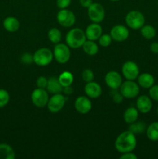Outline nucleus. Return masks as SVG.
I'll use <instances>...</instances> for the list:
<instances>
[{
    "mask_svg": "<svg viewBox=\"0 0 158 159\" xmlns=\"http://www.w3.org/2000/svg\"><path fill=\"white\" fill-rule=\"evenodd\" d=\"M136 144L137 141L136 135L129 130L121 133L115 141V148L122 154L133 152L136 148Z\"/></svg>",
    "mask_w": 158,
    "mask_h": 159,
    "instance_id": "nucleus-1",
    "label": "nucleus"
},
{
    "mask_svg": "<svg viewBox=\"0 0 158 159\" xmlns=\"http://www.w3.org/2000/svg\"><path fill=\"white\" fill-rule=\"evenodd\" d=\"M86 39L85 31L80 28H74L70 30L65 37L67 45L73 49L81 48Z\"/></svg>",
    "mask_w": 158,
    "mask_h": 159,
    "instance_id": "nucleus-2",
    "label": "nucleus"
},
{
    "mask_svg": "<svg viewBox=\"0 0 158 159\" xmlns=\"http://www.w3.org/2000/svg\"><path fill=\"white\" fill-rule=\"evenodd\" d=\"M125 23L132 30H140L145 24V16L138 10H132L125 16Z\"/></svg>",
    "mask_w": 158,
    "mask_h": 159,
    "instance_id": "nucleus-3",
    "label": "nucleus"
},
{
    "mask_svg": "<svg viewBox=\"0 0 158 159\" xmlns=\"http://www.w3.org/2000/svg\"><path fill=\"white\" fill-rule=\"evenodd\" d=\"M54 59V54L50 49L42 48L33 54V62L38 66L44 67L50 65Z\"/></svg>",
    "mask_w": 158,
    "mask_h": 159,
    "instance_id": "nucleus-4",
    "label": "nucleus"
},
{
    "mask_svg": "<svg viewBox=\"0 0 158 159\" xmlns=\"http://www.w3.org/2000/svg\"><path fill=\"white\" fill-rule=\"evenodd\" d=\"M119 92L125 99H133L139 95V85L134 80H126L119 87Z\"/></svg>",
    "mask_w": 158,
    "mask_h": 159,
    "instance_id": "nucleus-5",
    "label": "nucleus"
},
{
    "mask_svg": "<svg viewBox=\"0 0 158 159\" xmlns=\"http://www.w3.org/2000/svg\"><path fill=\"white\" fill-rule=\"evenodd\" d=\"M53 54L54 59L60 64L67 63L71 57L70 48L65 43H57L54 48Z\"/></svg>",
    "mask_w": 158,
    "mask_h": 159,
    "instance_id": "nucleus-6",
    "label": "nucleus"
},
{
    "mask_svg": "<svg viewBox=\"0 0 158 159\" xmlns=\"http://www.w3.org/2000/svg\"><path fill=\"white\" fill-rule=\"evenodd\" d=\"M88 15L92 23H99L103 21L105 18V9L100 3L92 2L88 8Z\"/></svg>",
    "mask_w": 158,
    "mask_h": 159,
    "instance_id": "nucleus-7",
    "label": "nucleus"
},
{
    "mask_svg": "<svg viewBox=\"0 0 158 159\" xmlns=\"http://www.w3.org/2000/svg\"><path fill=\"white\" fill-rule=\"evenodd\" d=\"M49 99L48 92L45 89L37 88L34 89L31 94V100L33 104L38 108L46 107Z\"/></svg>",
    "mask_w": 158,
    "mask_h": 159,
    "instance_id": "nucleus-8",
    "label": "nucleus"
},
{
    "mask_svg": "<svg viewBox=\"0 0 158 159\" xmlns=\"http://www.w3.org/2000/svg\"><path fill=\"white\" fill-rule=\"evenodd\" d=\"M57 22L64 27H71L75 23L76 17L74 12L68 9H60L57 15Z\"/></svg>",
    "mask_w": 158,
    "mask_h": 159,
    "instance_id": "nucleus-9",
    "label": "nucleus"
},
{
    "mask_svg": "<svg viewBox=\"0 0 158 159\" xmlns=\"http://www.w3.org/2000/svg\"><path fill=\"white\" fill-rule=\"evenodd\" d=\"M66 102V98L61 93L54 94L49 99L47 102V108L50 113H57L64 108Z\"/></svg>",
    "mask_w": 158,
    "mask_h": 159,
    "instance_id": "nucleus-10",
    "label": "nucleus"
},
{
    "mask_svg": "<svg viewBox=\"0 0 158 159\" xmlns=\"http://www.w3.org/2000/svg\"><path fill=\"white\" fill-rule=\"evenodd\" d=\"M122 72L126 80H135L139 75V68L134 61H128L122 65Z\"/></svg>",
    "mask_w": 158,
    "mask_h": 159,
    "instance_id": "nucleus-11",
    "label": "nucleus"
},
{
    "mask_svg": "<svg viewBox=\"0 0 158 159\" xmlns=\"http://www.w3.org/2000/svg\"><path fill=\"white\" fill-rule=\"evenodd\" d=\"M110 36L112 40L117 42H122L127 40L129 36V31L126 26L123 25H116L110 30Z\"/></svg>",
    "mask_w": 158,
    "mask_h": 159,
    "instance_id": "nucleus-12",
    "label": "nucleus"
},
{
    "mask_svg": "<svg viewBox=\"0 0 158 159\" xmlns=\"http://www.w3.org/2000/svg\"><path fill=\"white\" fill-rule=\"evenodd\" d=\"M105 84L111 89H118L122 83L121 75L116 71H110L107 72L105 77Z\"/></svg>",
    "mask_w": 158,
    "mask_h": 159,
    "instance_id": "nucleus-13",
    "label": "nucleus"
},
{
    "mask_svg": "<svg viewBox=\"0 0 158 159\" xmlns=\"http://www.w3.org/2000/svg\"><path fill=\"white\" fill-rule=\"evenodd\" d=\"M91 102L88 96H79L74 102V108L77 113L81 114H86L91 110Z\"/></svg>",
    "mask_w": 158,
    "mask_h": 159,
    "instance_id": "nucleus-14",
    "label": "nucleus"
},
{
    "mask_svg": "<svg viewBox=\"0 0 158 159\" xmlns=\"http://www.w3.org/2000/svg\"><path fill=\"white\" fill-rule=\"evenodd\" d=\"M153 108V102L150 96L142 95L136 99V109L141 113H147Z\"/></svg>",
    "mask_w": 158,
    "mask_h": 159,
    "instance_id": "nucleus-15",
    "label": "nucleus"
},
{
    "mask_svg": "<svg viewBox=\"0 0 158 159\" xmlns=\"http://www.w3.org/2000/svg\"><path fill=\"white\" fill-rule=\"evenodd\" d=\"M84 90H85V95L90 99H97V98L100 97L102 93L101 85L97 82H93V81L87 82Z\"/></svg>",
    "mask_w": 158,
    "mask_h": 159,
    "instance_id": "nucleus-16",
    "label": "nucleus"
},
{
    "mask_svg": "<svg viewBox=\"0 0 158 159\" xmlns=\"http://www.w3.org/2000/svg\"><path fill=\"white\" fill-rule=\"evenodd\" d=\"M85 33L88 40L95 41L99 40L100 36L102 34V28L99 23H93L87 26Z\"/></svg>",
    "mask_w": 158,
    "mask_h": 159,
    "instance_id": "nucleus-17",
    "label": "nucleus"
},
{
    "mask_svg": "<svg viewBox=\"0 0 158 159\" xmlns=\"http://www.w3.org/2000/svg\"><path fill=\"white\" fill-rule=\"evenodd\" d=\"M137 83L139 87L143 89H150L155 83V79L153 75L148 72H144L139 75L137 77Z\"/></svg>",
    "mask_w": 158,
    "mask_h": 159,
    "instance_id": "nucleus-18",
    "label": "nucleus"
},
{
    "mask_svg": "<svg viewBox=\"0 0 158 159\" xmlns=\"http://www.w3.org/2000/svg\"><path fill=\"white\" fill-rule=\"evenodd\" d=\"M63 88L60 82H59L58 78L52 77L48 79L47 86H46V91L51 94H57V93H61L63 92Z\"/></svg>",
    "mask_w": 158,
    "mask_h": 159,
    "instance_id": "nucleus-19",
    "label": "nucleus"
},
{
    "mask_svg": "<svg viewBox=\"0 0 158 159\" xmlns=\"http://www.w3.org/2000/svg\"><path fill=\"white\" fill-rule=\"evenodd\" d=\"M3 26L8 32H16L20 29V21L14 16H8L3 21Z\"/></svg>",
    "mask_w": 158,
    "mask_h": 159,
    "instance_id": "nucleus-20",
    "label": "nucleus"
},
{
    "mask_svg": "<svg viewBox=\"0 0 158 159\" xmlns=\"http://www.w3.org/2000/svg\"><path fill=\"white\" fill-rule=\"evenodd\" d=\"M139 117V111L135 107H129L123 113V119L126 124H130L136 122Z\"/></svg>",
    "mask_w": 158,
    "mask_h": 159,
    "instance_id": "nucleus-21",
    "label": "nucleus"
},
{
    "mask_svg": "<svg viewBox=\"0 0 158 159\" xmlns=\"http://www.w3.org/2000/svg\"><path fill=\"white\" fill-rule=\"evenodd\" d=\"M15 153L12 146L8 144H0V159H14Z\"/></svg>",
    "mask_w": 158,
    "mask_h": 159,
    "instance_id": "nucleus-22",
    "label": "nucleus"
},
{
    "mask_svg": "<svg viewBox=\"0 0 158 159\" xmlns=\"http://www.w3.org/2000/svg\"><path fill=\"white\" fill-rule=\"evenodd\" d=\"M81 48L83 49L84 52L90 56L95 55L99 52V46L94 40H86L84 44L82 45Z\"/></svg>",
    "mask_w": 158,
    "mask_h": 159,
    "instance_id": "nucleus-23",
    "label": "nucleus"
},
{
    "mask_svg": "<svg viewBox=\"0 0 158 159\" xmlns=\"http://www.w3.org/2000/svg\"><path fill=\"white\" fill-rule=\"evenodd\" d=\"M147 137L151 141H158V122H153L147 127Z\"/></svg>",
    "mask_w": 158,
    "mask_h": 159,
    "instance_id": "nucleus-24",
    "label": "nucleus"
},
{
    "mask_svg": "<svg viewBox=\"0 0 158 159\" xmlns=\"http://www.w3.org/2000/svg\"><path fill=\"white\" fill-rule=\"evenodd\" d=\"M140 34L147 40H151L156 37V29L151 25H143L140 28Z\"/></svg>",
    "mask_w": 158,
    "mask_h": 159,
    "instance_id": "nucleus-25",
    "label": "nucleus"
},
{
    "mask_svg": "<svg viewBox=\"0 0 158 159\" xmlns=\"http://www.w3.org/2000/svg\"><path fill=\"white\" fill-rule=\"evenodd\" d=\"M58 79L63 87L70 86L74 82V75L70 71H64L59 75Z\"/></svg>",
    "mask_w": 158,
    "mask_h": 159,
    "instance_id": "nucleus-26",
    "label": "nucleus"
},
{
    "mask_svg": "<svg viewBox=\"0 0 158 159\" xmlns=\"http://www.w3.org/2000/svg\"><path fill=\"white\" fill-rule=\"evenodd\" d=\"M129 131H131L132 133L136 134H142L147 130V126L146 124L143 121H137L133 123V124H130L129 126Z\"/></svg>",
    "mask_w": 158,
    "mask_h": 159,
    "instance_id": "nucleus-27",
    "label": "nucleus"
},
{
    "mask_svg": "<svg viewBox=\"0 0 158 159\" xmlns=\"http://www.w3.org/2000/svg\"><path fill=\"white\" fill-rule=\"evenodd\" d=\"M47 37L51 43L57 44L61 40V32L57 28H51L48 31Z\"/></svg>",
    "mask_w": 158,
    "mask_h": 159,
    "instance_id": "nucleus-28",
    "label": "nucleus"
},
{
    "mask_svg": "<svg viewBox=\"0 0 158 159\" xmlns=\"http://www.w3.org/2000/svg\"><path fill=\"white\" fill-rule=\"evenodd\" d=\"M10 96L8 91L4 89H0V108L6 107L9 102Z\"/></svg>",
    "mask_w": 158,
    "mask_h": 159,
    "instance_id": "nucleus-29",
    "label": "nucleus"
},
{
    "mask_svg": "<svg viewBox=\"0 0 158 159\" xmlns=\"http://www.w3.org/2000/svg\"><path fill=\"white\" fill-rule=\"evenodd\" d=\"M112 41V38L110 36V34H102L99 38V43L100 46L103 47V48H107L109 46Z\"/></svg>",
    "mask_w": 158,
    "mask_h": 159,
    "instance_id": "nucleus-30",
    "label": "nucleus"
},
{
    "mask_svg": "<svg viewBox=\"0 0 158 159\" xmlns=\"http://www.w3.org/2000/svg\"><path fill=\"white\" fill-rule=\"evenodd\" d=\"M81 77L84 82H85L87 83V82H91V81L94 80V72H93L91 69L87 68V69H85L82 71Z\"/></svg>",
    "mask_w": 158,
    "mask_h": 159,
    "instance_id": "nucleus-31",
    "label": "nucleus"
},
{
    "mask_svg": "<svg viewBox=\"0 0 158 159\" xmlns=\"http://www.w3.org/2000/svg\"><path fill=\"white\" fill-rule=\"evenodd\" d=\"M110 95H111L112 98V100L114 101L116 103L120 104L121 102L123 101V96L121 94L120 92L117 91V89H112Z\"/></svg>",
    "mask_w": 158,
    "mask_h": 159,
    "instance_id": "nucleus-32",
    "label": "nucleus"
},
{
    "mask_svg": "<svg viewBox=\"0 0 158 159\" xmlns=\"http://www.w3.org/2000/svg\"><path fill=\"white\" fill-rule=\"evenodd\" d=\"M48 79L45 76H40L37 78V81H36V84H37V88L40 89H46V86H47Z\"/></svg>",
    "mask_w": 158,
    "mask_h": 159,
    "instance_id": "nucleus-33",
    "label": "nucleus"
},
{
    "mask_svg": "<svg viewBox=\"0 0 158 159\" xmlns=\"http://www.w3.org/2000/svg\"><path fill=\"white\" fill-rule=\"evenodd\" d=\"M149 96L154 101H158V85H153L149 90Z\"/></svg>",
    "mask_w": 158,
    "mask_h": 159,
    "instance_id": "nucleus-34",
    "label": "nucleus"
},
{
    "mask_svg": "<svg viewBox=\"0 0 158 159\" xmlns=\"http://www.w3.org/2000/svg\"><path fill=\"white\" fill-rule=\"evenodd\" d=\"M21 62L26 65H29L33 62V55H31L29 53H25L21 56Z\"/></svg>",
    "mask_w": 158,
    "mask_h": 159,
    "instance_id": "nucleus-35",
    "label": "nucleus"
},
{
    "mask_svg": "<svg viewBox=\"0 0 158 159\" xmlns=\"http://www.w3.org/2000/svg\"><path fill=\"white\" fill-rule=\"evenodd\" d=\"M71 3V0H57V6L60 9H67Z\"/></svg>",
    "mask_w": 158,
    "mask_h": 159,
    "instance_id": "nucleus-36",
    "label": "nucleus"
},
{
    "mask_svg": "<svg viewBox=\"0 0 158 159\" xmlns=\"http://www.w3.org/2000/svg\"><path fill=\"white\" fill-rule=\"evenodd\" d=\"M137 158L138 157L134 153H133V152L122 153V155L119 157L120 159H137Z\"/></svg>",
    "mask_w": 158,
    "mask_h": 159,
    "instance_id": "nucleus-37",
    "label": "nucleus"
},
{
    "mask_svg": "<svg viewBox=\"0 0 158 159\" xmlns=\"http://www.w3.org/2000/svg\"><path fill=\"white\" fill-rule=\"evenodd\" d=\"M150 50L153 54H158V42H153L150 44Z\"/></svg>",
    "mask_w": 158,
    "mask_h": 159,
    "instance_id": "nucleus-38",
    "label": "nucleus"
},
{
    "mask_svg": "<svg viewBox=\"0 0 158 159\" xmlns=\"http://www.w3.org/2000/svg\"><path fill=\"white\" fill-rule=\"evenodd\" d=\"M92 2V0H79V3L84 8H88Z\"/></svg>",
    "mask_w": 158,
    "mask_h": 159,
    "instance_id": "nucleus-39",
    "label": "nucleus"
},
{
    "mask_svg": "<svg viewBox=\"0 0 158 159\" xmlns=\"http://www.w3.org/2000/svg\"><path fill=\"white\" fill-rule=\"evenodd\" d=\"M63 93H64L67 96H69V95H71L73 93V89L71 87V85L70 86H66L63 88Z\"/></svg>",
    "mask_w": 158,
    "mask_h": 159,
    "instance_id": "nucleus-40",
    "label": "nucleus"
},
{
    "mask_svg": "<svg viewBox=\"0 0 158 159\" xmlns=\"http://www.w3.org/2000/svg\"><path fill=\"white\" fill-rule=\"evenodd\" d=\"M110 1H112V2H118V1H119V0H110Z\"/></svg>",
    "mask_w": 158,
    "mask_h": 159,
    "instance_id": "nucleus-41",
    "label": "nucleus"
},
{
    "mask_svg": "<svg viewBox=\"0 0 158 159\" xmlns=\"http://www.w3.org/2000/svg\"><path fill=\"white\" fill-rule=\"evenodd\" d=\"M156 113H157V115H158V107H157V110H156Z\"/></svg>",
    "mask_w": 158,
    "mask_h": 159,
    "instance_id": "nucleus-42",
    "label": "nucleus"
},
{
    "mask_svg": "<svg viewBox=\"0 0 158 159\" xmlns=\"http://www.w3.org/2000/svg\"><path fill=\"white\" fill-rule=\"evenodd\" d=\"M157 55H158V54H157ZM157 58H158V56H157Z\"/></svg>",
    "mask_w": 158,
    "mask_h": 159,
    "instance_id": "nucleus-43",
    "label": "nucleus"
}]
</instances>
